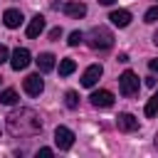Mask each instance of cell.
Instances as JSON below:
<instances>
[{
	"label": "cell",
	"instance_id": "obj_1",
	"mask_svg": "<svg viewBox=\"0 0 158 158\" xmlns=\"http://www.w3.org/2000/svg\"><path fill=\"white\" fill-rule=\"evenodd\" d=\"M5 123H7L10 136H15V138H30V136H37V133L42 131V118H40V114H37L35 109H27V106L10 111Z\"/></svg>",
	"mask_w": 158,
	"mask_h": 158
},
{
	"label": "cell",
	"instance_id": "obj_2",
	"mask_svg": "<svg viewBox=\"0 0 158 158\" xmlns=\"http://www.w3.org/2000/svg\"><path fill=\"white\" fill-rule=\"evenodd\" d=\"M86 44H89L91 49H96V52H106V49H111V44H114V35H111V30L104 27V25L91 27L89 35H86Z\"/></svg>",
	"mask_w": 158,
	"mask_h": 158
},
{
	"label": "cell",
	"instance_id": "obj_3",
	"mask_svg": "<svg viewBox=\"0 0 158 158\" xmlns=\"http://www.w3.org/2000/svg\"><path fill=\"white\" fill-rule=\"evenodd\" d=\"M138 77H136V72H131V69H126L121 77H118V91L123 94V96H133V94H138Z\"/></svg>",
	"mask_w": 158,
	"mask_h": 158
},
{
	"label": "cell",
	"instance_id": "obj_4",
	"mask_svg": "<svg viewBox=\"0 0 158 158\" xmlns=\"http://www.w3.org/2000/svg\"><path fill=\"white\" fill-rule=\"evenodd\" d=\"M54 143H57L59 151H69V148L74 146V131L67 128V126H57V131H54Z\"/></svg>",
	"mask_w": 158,
	"mask_h": 158
},
{
	"label": "cell",
	"instance_id": "obj_5",
	"mask_svg": "<svg viewBox=\"0 0 158 158\" xmlns=\"http://www.w3.org/2000/svg\"><path fill=\"white\" fill-rule=\"evenodd\" d=\"M30 62H32V54H30V49H25V47H17V49L12 52V57H10V67H12L15 72L25 69Z\"/></svg>",
	"mask_w": 158,
	"mask_h": 158
},
{
	"label": "cell",
	"instance_id": "obj_6",
	"mask_svg": "<svg viewBox=\"0 0 158 158\" xmlns=\"http://www.w3.org/2000/svg\"><path fill=\"white\" fill-rule=\"evenodd\" d=\"M22 89H25L30 96H40V94L44 91V81H42V77H40V74H30V77H25Z\"/></svg>",
	"mask_w": 158,
	"mask_h": 158
},
{
	"label": "cell",
	"instance_id": "obj_7",
	"mask_svg": "<svg viewBox=\"0 0 158 158\" xmlns=\"http://www.w3.org/2000/svg\"><path fill=\"white\" fill-rule=\"evenodd\" d=\"M116 126H118V131L131 133V131H138V118H136L133 114H128V111H121V114L116 116Z\"/></svg>",
	"mask_w": 158,
	"mask_h": 158
},
{
	"label": "cell",
	"instance_id": "obj_8",
	"mask_svg": "<svg viewBox=\"0 0 158 158\" xmlns=\"http://www.w3.org/2000/svg\"><path fill=\"white\" fill-rule=\"evenodd\" d=\"M89 101H91V106H96V109H109V106L114 104V94L106 91V89H99V91H94V94L89 96Z\"/></svg>",
	"mask_w": 158,
	"mask_h": 158
},
{
	"label": "cell",
	"instance_id": "obj_9",
	"mask_svg": "<svg viewBox=\"0 0 158 158\" xmlns=\"http://www.w3.org/2000/svg\"><path fill=\"white\" fill-rule=\"evenodd\" d=\"M101 74H104L101 64H91V67H86V69H84V74H81V84L91 89V86H94V84L101 79Z\"/></svg>",
	"mask_w": 158,
	"mask_h": 158
},
{
	"label": "cell",
	"instance_id": "obj_10",
	"mask_svg": "<svg viewBox=\"0 0 158 158\" xmlns=\"http://www.w3.org/2000/svg\"><path fill=\"white\" fill-rule=\"evenodd\" d=\"M22 12L17 10V7H7L5 12H2V22H5V27H10V30H15V27H20L22 25Z\"/></svg>",
	"mask_w": 158,
	"mask_h": 158
},
{
	"label": "cell",
	"instance_id": "obj_11",
	"mask_svg": "<svg viewBox=\"0 0 158 158\" xmlns=\"http://www.w3.org/2000/svg\"><path fill=\"white\" fill-rule=\"evenodd\" d=\"M42 32H44V17H42V15H35V17L30 20V25H27V37L35 40V37H40Z\"/></svg>",
	"mask_w": 158,
	"mask_h": 158
},
{
	"label": "cell",
	"instance_id": "obj_12",
	"mask_svg": "<svg viewBox=\"0 0 158 158\" xmlns=\"http://www.w3.org/2000/svg\"><path fill=\"white\" fill-rule=\"evenodd\" d=\"M62 10H64V15L77 17V20L86 15V5H84V2H64V5H62Z\"/></svg>",
	"mask_w": 158,
	"mask_h": 158
},
{
	"label": "cell",
	"instance_id": "obj_13",
	"mask_svg": "<svg viewBox=\"0 0 158 158\" xmlns=\"http://www.w3.org/2000/svg\"><path fill=\"white\" fill-rule=\"evenodd\" d=\"M54 59H57V57H54L52 52H42L35 62H37V69L44 74V72H52V69H54Z\"/></svg>",
	"mask_w": 158,
	"mask_h": 158
},
{
	"label": "cell",
	"instance_id": "obj_14",
	"mask_svg": "<svg viewBox=\"0 0 158 158\" xmlns=\"http://www.w3.org/2000/svg\"><path fill=\"white\" fill-rule=\"evenodd\" d=\"M109 20H111L116 27H128V22H131V12H128V10H114V12L109 15Z\"/></svg>",
	"mask_w": 158,
	"mask_h": 158
},
{
	"label": "cell",
	"instance_id": "obj_15",
	"mask_svg": "<svg viewBox=\"0 0 158 158\" xmlns=\"http://www.w3.org/2000/svg\"><path fill=\"white\" fill-rule=\"evenodd\" d=\"M17 91L15 89H5V91H0V104H5V106H12V104H17Z\"/></svg>",
	"mask_w": 158,
	"mask_h": 158
},
{
	"label": "cell",
	"instance_id": "obj_16",
	"mask_svg": "<svg viewBox=\"0 0 158 158\" xmlns=\"http://www.w3.org/2000/svg\"><path fill=\"white\" fill-rule=\"evenodd\" d=\"M74 69H77V62L74 59H62L59 62V77H69Z\"/></svg>",
	"mask_w": 158,
	"mask_h": 158
},
{
	"label": "cell",
	"instance_id": "obj_17",
	"mask_svg": "<svg viewBox=\"0 0 158 158\" xmlns=\"http://www.w3.org/2000/svg\"><path fill=\"white\" fill-rule=\"evenodd\" d=\"M156 114H158V89H156V94H153V96L148 99V104H146V116L153 118Z\"/></svg>",
	"mask_w": 158,
	"mask_h": 158
},
{
	"label": "cell",
	"instance_id": "obj_18",
	"mask_svg": "<svg viewBox=\"0 0 158 158\" xmlns=\"http://www.w3.org/2000/svg\"><path fill=\"white\" fill-rule=\"evenodd\" d=\"M64 104H67V109H77L79 106V94L77 91H67L64 94Z\"/></svg>",
	"mask_w": 158,
	"mask_h": 158
},
{
	"label": "cell",
	"instance_id": "obj_19",
	"mask_svg": "<svg viewBox=\"0 0 158 158\" xmlns=\"http://www.w3.org/2000/svg\"><path fill=\"white\" fill-rule=\"evenodd\" d=\"M67 42H69V47H79V44L84 42V35H81L79 30H74V32H69V40H67Z\"/></svg>",
	"mask_w": 158,
	"mask_h": 158
},
{
	"label": "cell",
	"instance_id": "obj_20",
	"mask_svg": "<svg viewBox=\"0 0 158 158\" xmlns=\"http://www.w3.org/2000/svg\"><path fill=\"white\" fill-rule=\"evenodd\" d=\"M156 20H158V2H156L153 7H148V10H146V15H143V22H148V25H151V22H156Z\"/></svg>",
	"mask_w": 158,
	"mask_h": 158
},
{
	"label": "cell",
	"instance_id": "obj_21",
	"mask_svg": "<svg viewBox=\"0 0 158 158\" xmlns=\"http://www.w3.org/2000/svg\"><path fill=\"white\" fill-rule=\"evenodd\" d=\"M59 37H62V27H52V30H49V40H54V42H57Z\"/></svg>",
	"mask_w": 158,
	"mask_h": 158
},
{
	"label": "cell",
	"instance_id": "obj_22",
	"mask_svg": "<svg viewBox=\"0 0 158 158\" xmlns=\"http://www.w3.org/2000/svg\"><path fill=\"white\" fill-rule=\"evenodd\" d=\"M7 57H10L7 47H5V44H0V64H2V62H7Z\"/></svg>",
	"mask_w": 158,
	"mask_h": 158
},
{
	"label": "cell",
	"instance_id": "obj_23",
	"mask_svg": "<svg viewBox=\"0 0 158 158\" xmlns=\"http://www.w3.org/2000/svg\"><path fill=\"white\" fill-rule=\"evenodd\" d=\"M37 156H42V158H49V156H52V148H40V151H37Z\"/></svg>",
	"mask_w": 158,
	"mask_h": 158
},
{
	"label": "cell",
	"instance_id": "obj_24",
	"mask_svg": "<svg viewBox=\"0 0 158 158\" xmlns=\"http://www.w3.org/2000/svg\"><path fill=\"white\" fill-rule=\"evenodd\" d=\"M148 69L156 74V72H158V59H151V62H148Z\"/></svg>",
	"mask_w": 158,
	"mask_h": 158
},
{
	"label": "cell",
	"instance_id": "obj_25",
	"mask_svg": "<svg viewBox=\"0 0 158 158\" xmlns=\"http://www.w3.org/2000/svg\"><path fill=\"white\" fill-rule=\"evenodd\" d=\"M146 84H148V86H153V89H156V77H146Z\"/></svg>",
	"mask_w": 158,
	"mask_h": 158
},
{
	"label": "cell",
	"instance_id": "obj_26",
	"mask_svg": "<svg viewBox=\"0 0 158 158\" xmlns=\"http://www.w3.org/2000/svg\"><path fill=\"white\" fill-rule=\"evenodd\" d=\"M153 44H158V30L153 32Z\"/></svg>",
	"mask_w": 158,
	"mask_h": 158
},
{
	"label": "cell",
	"instance_id": "obj_27",
	"mask_svg": "<svg viewBox=\"0 0 158 158\" xmlns=\"http://www.w3.org/2000/svg\"><path fill=\"white\" fill-rule=\"evenodd\" d=\"M99 2H101V5H111L114 0H99Z\"/></svg>",
	"mask_w": 158,
	"mask_h": 158
},
{
	"label": "cell",
	"instance_id": "obj_28",
	"mask_svg": "<svg viewBox=\"0 0 158 158\" xmlns=\"http://www.w3.org/2000/svg\"><path fill=\"white\" fill-rule=\"evenodd\" d=\"M156 148H158V133H156Z\"/></svg>",
	"mask_w": 158,
	"mask_h": 158
},
{
	"label": "cell",
	"instance_id": "obj_29",
	"mask_svg": "<svg viewBox=\"0 0 158 158\" xmlns=\"http://www.w3.org/2000/svg\"><path fill=\"white\" fill-rule=\"evenodd\" d=\"M0 81H2V77H0Z\"/></svg>",
	"mask_w": 158,
	"mask_h": 158
}]
</instances>
